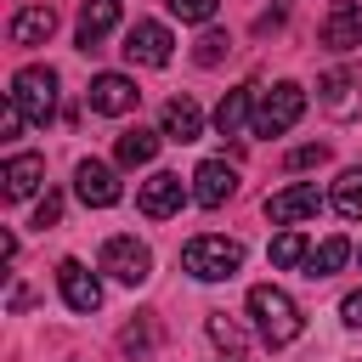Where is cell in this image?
Here are the masks:
<instances>
[{
	"label": "cell",
	"mask_w": 362,
	"mask_h": 362,
	"mask_svg": "<svg viewBox=\"0 0 362 362\" xmlns=\"http://www.w3.org/2000/svg\"><path fill=\"white\" fill-rule=\"evenodd\" d=\"M119 28V0H85L79 6V51H96Z\"/></svg>",
	"instance_id": "obj_16"
},
{
	"label": "cell",
	"mask_w": 362,
	"mask_h": 362,
	"mask_svg": "<svg viewBox=\"0 0 362 362\" xmlns=\"http://www.w3.org/2000/svg\"><path fill=\"white\" fill-rule=\"evenodd\" d=\"M164 6H170V11L181 17V23H209L221 0H164Z\"/></svg>",
	"instance_id": "obj_26"
},
{
	"label": "cell",
	"mask_w": 362,
	"mask_h": 362,
	"mask_svg": "<svg viewBox=\"0 0 362 362\" xmlns=\"http://www.w3.org/2000/svg\"><path fill=\"white\" fill-rule=\"evenodd\" d=\"M6 102L28 119V124H51V113H57V74L51 68H23L17 79H11V90H6Z\"/></svg>",
	"instance_id": "obj_3"
},
{
	"label": "cell",
	"mask_w": 362,
	"mask_h": 362,
	"mask_svg": "<svg viewBox=\"0 0 362 362\" xmlns=\"http://www.w3.org/2000/svg\"><path fill=\"white\" fill-rule=\"evenodd\" d=\"M339 317H345L351 328H362V288H351V294L339 300Z\"/></svg>",
	"instance_id": "obj_30"
},
{
	"label": "cell",
	"mask_w": 362,
	"mask_h": 362,
	"mask_svg": "<svg viewBox=\"0 0 362 362\" xmlns=\"http://www.w3.org/2000/svg\"><path fill=\"white\" fill-rule=\"evenodd\" d=\"M305 260H311L305 232H294V226H288V232H277V238H272V266H283V272H288V266H305Z\"/></svg>",
	"instance_id": "obj_24"
},
{
	"label": "cell",
	"mask_w": 362,
	"mask_h": 362,
	"mask_svg": "<svg viewBox=\"0 0 362 362\" xmlns=\"http://www.w3.org/2000/svg\"><path fill=\"white\" fill-rule=\"evenodd\" d=\"M0 181H6V198H11V204H17V198H34L40 181H45V158H40V153H11L6 170H0Z\"/></svg>",
	"instance_id": "obj_14"
},
{
	"label": "cell",
	"mask_w": 362,
	"mask_h": 362,
	"mask_svg": "<svg viewBox=\"0 0 362 362\" xmlns=\"http://www.w3.org/2000/svg\"><path fill=\"white\" fill-rule=\"evenodd\" d=\"M345 260H351V243L334 232V238H322V243L311 249V260H305V277H334Z\"/></svg>",
	"instance_id": "obj_21"
},
{
	"label": "cell",
	"mask_w": 362,
	"mask_h": 362,
	"mask_svg": "<svg viewBox=\"0 0 362 362\" xmlns=\"http://www.w3.org/2000/svg\"><path fill=\"white\" fill-rule=\"evenodd\" d=\"M204 328H209V339H215V351H221L226 362H243V356H249V334L238 328V317L209 311V322H204Z\"/></svg>",
	"instance_id": "obj_18"
},
{
	"label": "cell",
	"mask_w": 362,
	"mask_h": 362,
	"mask_svg": "<svg viewBox=\"0 0 362 362\" xmlns=\"http://www.w3.org/2000/svg\"><path fill=\"white\" fill-rule=\"evenodd\" d=\"M226 51H232V45H226V34H221V28H209V34H204V40H198V51H192V57H198V62H204V68H215V62H221V57H226Z\"/></svg>",
	"instance_id": "obj_27"
},
{
	"label": "cell",
	"mask_w": 362,
	"mask_h": 362,
	"mask_svg": "<svg viewBox=\"0 0 362 362\" xmlns=\"http://www.w3.org/2000/svg\"><path fill=\"white\" fill-rule=\"evenodd\" d=\"M351 90H356V74H345V68L328 74V79H322V102H328V113H339V119L356 113V96H351Z\"/></svg>",
	"instance_id": "obj_23"
},
{
	"label": "cell",
	"mask_w": 362,
	"mask_h": 362,
	"mask_svg": "<svg viewBox=\"0 0 362 362\" xmlns=\"http://www.w3.org/2000/svg\"><path fill=\"white\" fill-rule=\"evenodd\" d=\"M164 141H198L204 136V113H198V102L192 96H175V102H164Z\"/></svg>",
	"instance_id": "obj_17"
},
{
	"label": "cell",
	"mask_w": 362,
	"mask_h": 362,
	"mask_svg": "<svg viewBox=\"0 0 362 362\" xmlns=\"http://www.w3.org/2000/svg\"><path fill=\"white\" fill-rule=\"evenodd\" d=\"M181 266H187L198 283H226V277H238V266H243V243H238V238H221V232H198V238H187Z\"/></svg>",
	"instance_id": "obj_2"
},
{
	"label": "cell",
	"mask_w": 362,
	"mask_h": 362,
	"mask_svg": "<svg viewBox=\"0 0 362 362\" xmlns=\"http://www.w3.org/2000/svg\"><path fill=\"white\" fill-rule=\"evenodd\" d=\"M17 130H23V113L6 102V113H0V141H17Z\"/></svg>",
	"instance_id": "obj_31"
},
{
	"label": "cell",
	"mask_w": 362,
	"mask_h": 362,
	"mask_svg": "<svg viewBox=\"0 0 362 362\" xmlns=\"http://www.w3.org/2000/svg\"><path fill=\"white\" fill-rule=\"evenodd\" d=\"M85 102H90V113H102V119H124V113H136L141 90H136L130 74H96L90 90H85Z\"/></svg>",
	"instance_id": "obj_6"
},
{
	"label": "cell",
	"mask_w": 362,
	"mask_h": 362,
	"mask_svg": "<svg viewBox=\"0 0 362 362\" xmlns=\"http://www.w3.org/2000/svg\"><path fill=\"white\" fill-rule=\"evenodd\" d=\"M334 209H339L345 221H362V170H345V175L334 181Z\"/></svg>",
	"instance_id": "obj_25"
},
{
	"label": "cell",
	"mask_w": 362,
	"mask_h": 362,
	"mask_svg": "<svg viewBox=\"0 0 362 362\" xmlns=\"http://www.w3.org/2000/svg\"><path fill=\"white\" fill-rule=\"evenodd\" d=\"M102 272L136 288V283L153 277V249H147L141 238H107V243H102Z\"/></svg>",
	"instance_id": "obj_5"
},
{
	"label": "cell",
	"mask_w": 362,
	"mask_h": 362,
	"mask_svg": "<svg viewBox=\"0 0 362 362\" xmlns=\"http://www.w3.org/2000/svg\"><path fill=\"white\" fill-rule=\"evenodd\" d=\"M170 51H175V40H170L164 23H153V17L130 23V34H124V57H130V62H141V68H164Z\"/></svg>",
	"instance_id": "obj_7"
},
{
	"label": "cell",
	"mask_w": 362,
	"mask_h": 362,
	"mask_svg": "<svg viewBox=\"0 0 362 362\" xmlns=\"http://www.w3.org/2000/svg\"><path fill=\"white\" fill-rule=\"evenodd\" d=\"M249 317H255V328H260V339H266L272 351L294 345V339H300V328H305L300 305H294L277 283H255V288H249Z\"/></svg>",
	"instance_id": "obj_1"
},
{
	"label": "cell",
	"mask_w": 362,
	"mask_h": 362,
	"mask_svg": "<svg viewBox=\"0 0 362 362\" xmlns=\"http://www.w3.org/2000/svg\"><path fill=\"white\" fill-rule=\"evenodd\" d=\"M249 102H255V85L226 90V96H221V107H215V130H221V136H238V130H243V119H249Z\"/></svg>",
	"instance_id": "obj_20"
},
{
	"label": "cell",
	"mask_w": 362,
	"mask_h": 362,
	"mask_svg": "<svg viewBox=\"0 0 362 362\" xmlns=\"http://www.w3.org/2000/svg\"><path fill=\"white\" fill-rule=\"evenodd\" d=\"M300 113H305V90H300L294 79H277V85L260 96V107H255V136H283Z\"/></svg>",
	"instance_id": "obj_4"
},
{
	"label": "cell",
	"mask_w": 362,
	"mask_h": 362,
	"mask_svg": "<svg viewBox=\"0 0 362 362\" xmlns=\"http://www.w3.org/2000/svg\"><path fill=\"white\" fill-rule=\"evenodd\" d=\"M158 345V322H153V311H141L136 322H124L119 328V351H130V356H147Z\"/></svg>",
	"instance_id": "obj_22"
},
{
	"label": "cell",
	"mask_w": 362,
	"mask_h": 362,
	"mask_svg": "<svg viewBox=\"0 0 362 362\" xmlns=\"http://www.w3.org/2000/svg\"><path fill=\"white\" fill-rule=\"evenodd\" d=\"M74 192H79V204H90V209H113V204L124 198L119 175H113L102 158H79V170H74Z\"/></svg>",
	"instance_id": "obj_8"
},
{
	"label": "cell",
	"mask_w": 362,
	"mask_h": 362,
	"mask_svg": "<svg viewBox=\"0 0 362 362\" xmlns=\"http://www.w3.org/2000/svg\"><path fill=\"white\" fill-rule=\"evenodd\" d=\"M57 288H62L68 311H96V305H102V277H96L85 260H62V266H57Z\"/></svg>",
	"instance_id": "obj_12"
},
{
	"label": "cell",
	"mask_w": 362,
	"mask_h": 362,
	"mask_svg": "<svg viewBox=\"0 0 362 362\" xmlns=\"http://www.w3.org/2000/svg\"><path fill=\"white\" fill-rule=\"evenodd\" d=\"M158 136H164V130H141V124H136V130H124V136H119V147H113V153H119V164H124V170H141V164H153V153H158Z\"/></svg>",
	"instance_id": "obj_19"
},
{
	"label": "cell",
	"mask_w": 362,
	"mask_h": 362,
	"mask_svg": "<svg viewBox=\"0 0 362 362\" xmlns=\"http://www.w3.org/2000/svg\"><path fill=\"white\" fill-rule=\"evenodd\" d=\"M57 221H62V198H57V192H45V198H40V209H34V226H57Z\"/></svg>",
	"instance_id": "obj_29"
},
{
	"label": "cell",
	"mask_w": 362,
	"mask_h": 362,
	"mask_svg": "<svg viewBox=\"0 0 362 362\" xmlns=\"http://www.w3.org/2000/svg\"><path fill=\"white\" fill-rule=\"evenodd\" d=\"M232 192H238V170H232L226 158H204V164L192 170V204H204V209H221Z\"/></svg>",
	"instance_id": "obj_10"
},
{
	"label": "cell",
	"mask_w": 362,
	"mask_h": 362,
	"mask_svg": "<svg viewBox=\"0 0 362 362\" xmlns=\"http://www.w3.org/2000/svg\"><path fill=\"white\" fill-rule=\"evenodd\" d=\"M311 164H328V147L322 141H305V147L288 153V170H311Z\"/></svg>",
	"instance_id": "obj_28"
},
{
	"label": "cell",
	"mask_w": 362,
	"mask_h": 362,
	"mask_svg": "<svg viewBox=\"0 0 362 362\" xmlns=\"http://www.w3.org/2000/svg\"><path fill=\"white\" fill-rule=\"evenodd\" d=\"M136 204H141V215H153V221H170V215L187 204V181H181V175H170V170H158V175H147V181H141Z\"/></svg>",
	"instance_id": "obj_11"
},
{
	"label": "cell",
	"mask_w": 362,
	"mask_h": 362,
	"mask_svg": "<svg viewBox=\"0 0 362 362\" xmlns=\"http://www.w3.org/2000/svg\"><path fill=\"white\" fill-rule=\"evenodd\" d=\"M317 34H322L328 51H356L362 45V0H334Z\"/></svg>",
	"instance_id": "obj_13"
},
{
	"label": "cell",
	"mask_w": 362,
	"mask_h": 362,
	"mask_svg": "<svg viewBox=\"0 0 362 362\" xmlns=\"http://www.w3.org/2000/svg\"><path fill=\"white\" fill-rule=\"evenodd\" d=\"M6 34H11V45H45L57 34V11L51 6H17Z\"/></svg>",
	"instance_id": "obj_15"
},
{
	"label": "cell",
	"mask_w": 362,
	"mask_h": 362,
	"mask_svg": "<svg viewBox=\"0 0 362 362\" xmlns=\"http://www.w3.org/2000/svg\"><path fill=\"white\" fill-rule=\"evenodd\" d=\"M317 209H322V192H317L311 181H294V187H283V192H272V198H266V221H272V226L311 221Z\"/></svg>",
	"instance_id": "obj_9"
},
{
	"label": "cell",
	"mask_w": 362,
	"mask_h": 362,
	"mask_svg": "<svg viewBox=\"0 0 362 362\" xmlns=\"http://www.w3.org/2000/svg\"><path fill=\"white\" fill-rule=\"evenodd\" d=\"M356 255H362V249H356Z\"/></svg>",
	"instance_id": "obj_32"
}]
</instances>
